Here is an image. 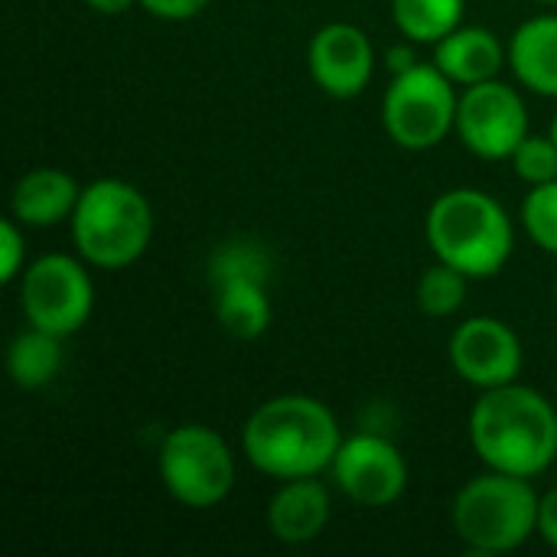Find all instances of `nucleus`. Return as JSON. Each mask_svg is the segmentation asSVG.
I'll use <instances>...</instances> for the list:
<instances>
[{
  "mask_svg": "<svg viewBox=\"0 0 557 557\" xmlns=\"http://www.w3.org/2000/svg\"><path fill=\"white\" fill-rule=\"evenodd\" d=\"M555 300H557V281H555Z\"/></svg>",
  "mask_w": 557,
  "mask_h": 557,
  "instance_id": "c756f323",
  "label": "nucleus"
},
{
  "mask_svg": "<svg viewBox=\"0 0 557 557\" xmlns=\"http://www.w3.org/2000/svg\"><path fill=\"white\" fill-rule=\"evenodd\" d=\"M539 539L557 548V486L539 499Z\"/></svg>",
  "mask_w": 557,
  "mask_h": 557,
  "instance_id": "393cba45",
  "label": "nucleus"
},
{
  "mask_svg": "<svg viewBox=\"0 0 557 557\" xmlns=\"http://www.w3.org/2000/svg\"><path fill=\"white\" fill-rule=\"evenodd\" d=\"M539 493L525 476L486 470L454 499V529L476 555H506L539 535Z\"/></svg>",
  "mask_w": 557,
  "mask_h": 557,
  "instance_id": "39448f33",
  "label": "nucleus"
},
{
  "mask_svg": "<svg viewBox=\"0 0 557 557\" xmlns=\"http://www.w3.org/2000/svg\"><path fill=\"white\" fill-rule=\"evenodd\" d=\"M555 470H557V463H555Z\"/></svg>",
  "mask_w": 557,
  "mask_h": 557,
  "instance_id": "7c9ffc66",
  "label": "nucleus"
},
{
  "mask_svg": "<svg viewBox=\"0 0 557 557\" xmlns=\"http://www.w3.org/2000/svg\"><path fill=\"white\" fill-rule=\"evenodd\" d=\"M59 369H62V336L39 326H26L23 333L13 336L7 349V372L16 388L23 392L46 388L59 375Z\"/></svg>",
  "mask_w": 557,
  "mask_h": 557,
  "instance_id": "a211bd4d",
  "label": "nucleus"
},
{
  "mask_svg": "<svg viewBox=\"0 0 557 557\" xmlns=\"http://www.w3.org/2000/svg\"><path fill=\"white\" fill-rule=\"evenodd\" d=\"M457 85L434 62H418L392 75L382 98V127L401 150H431L457 127Z\"/></svg>",
  "mask_w": 557,
  "mask_h": 557,
  "instance_id": "0eeeda50",
  "label": "nucleus"
},
{
  "mask_svg": "<svg viewBox=\"0 0 557 557\" xmlns=\"http://www.w3.org/2000/svg\"><path fill=\"white\" fill-rule=\"evenodd\" d=\"M166 493L186 509H215L235 490V457L225 437L206 424L173 428L157 454Z\"/></svg>",
  "mask_w": 557,
  "mask_h": 557,
  "instance_id": "423d86ee",
  "label": "nucleus"
},
{
  "mask_svg": "<svg viewBox=\"0 0 557 557\" xmlns=\"http://www.w3.org/2000/svg\"><path fill=\"white\" fill-rule=\"evenodd\" d=\"M467 0H392V20L411 42H441L463 20Z\"/></svg>",
  "mask_w": 557,
  "mask_h": 557,
  "instance_id": "6ab92c4d",
  "label": "nucleus"
},
{
  "mask_svg": "<svg viewBox=\"0 0 557 557\" xmlns=\"http://www.w3.org/2000/svg\"><path fill=\"white\" fill-rule=\"evenodd\" d=\"M75 251L85 264L121 271L134 264L153 242V209L127 180H95L82 189L69 219Z\"/></svg>",
  "mask_w": 557,
  "mask_h": 557,
  "instance_id": "20e7f679",
  "label": "nucleus"
},
{
  "mask_svg": "<svg viewBox=\"0 0 557 557\" xmlns=\"http://www.w3.org/2000/svg\"><path fill=\"white\" fill-rule=\"evenodd\" d=\"M454 134L480 160H509L529 137L525 98L499 78L470 85L460 91Z\"/></svg>",
  "mask_w": 557,
  "mask_h": 557,
  "instance_id": "9d476101",
  "label": "nucleus"
},
{
  "mask_svg": "<svg viewBox=\"0 0 557 557\" xmlns=\"http://www.w3.org/2000/svg\"><path fill=\"white\" fill-rule=\"evenodd\" d=\"M509 62V46L496 39L486 26H457L441 42H434V65L454 82V85H480L499 75V69Z\"/></svg>",
  "mask_w": 557,
  "mask_h": 557,
  "instance_id": "dca6fc26",
  "label": "nucleus"
},
{
  "mask_svg": "<svg viewBox=\"0 0 557 557\" xmlns=\"http://www.w3.org/2000/svg\"><path fill=\"white\" fill-rule=\"evenodd\" d=\"M23 264H26V238L20 232V222L3 219L0 222V284L20 281Z\"/></svg>",
  "mask_w": 557,
  "mask_h": 557,
  "instance_id": "5701e85b",
  "label": "nucleus"
},
{
  "mask_svg": "<svg viewBox=\"0 0 557 557\" xmlns=\"http://www.w3.org/2000/svg\"><path fill=\"white\" fill-rule=\"evenodd\" d=\"M522 362V339L509 323L496 317H470L450 336L454 372L480 392L519 382Z\"/></svg>",
  "mask_w": 557,
  "mask_h": 557,
  "instance_id": "f8f14e48",
  "label": "nucleus"
},
{
  "mask_svg": "<svg viewBox=\"0 0 557 557\" xmlns=\"http://www.w3.org/2000/svg\"><path fill=\"white\" fill-rule=\"evenodd\" d=\"M512 160V170L522 183L529 186H539V183H552L557 180V144L555 137H542V134H529L516 153L509 157Z\"/></svg>",
  "mask_w": 557,
  "mask_h": 557,
  "instance_id": "4be33fe9",
  "label": "nucleus"
},
{
  "mask_svg": "<svg viewBox=\"0 0 557 557\" xmlns=\"http://www.w3.org/2000/svg\"><path fill=\"white\" fill-rule=\"evenodd\" d=\"M95 13H101V16H121V13H127L137 0H85Z\"/></svg>",
  "mask_w": 557,
  "mask_h": 557,
  "instance_id": "bb28decb",
  "label": "nucleus"
},
{
  "mask_svg": "<svg viewBox=\"0 0 557 557\" xmlns=\"http://www.w3.org/2000/svg\"><path fill=\"white\" fill-rule=\"evenodd\" d=\"M20 310L29 326L55 336L78 333L95 310V287L82 258L42 255L20 274Z\"/></svg>",
  "mask_w": 557,
  "mask_h": 557,
  "instance_id": "1a4fd4ad",
  "label": "nucleus"
},
{
  "mask_svg": "<svg viewBox=\"0 0 557 557\" xmlns=\"http://www.w3.org/2000/svg\"><path fill=\"white\" fill-rule=\"evenodd\" d=\"M343 444L336 414L313 395H274L242 428V450L255 470L274 480L320 476Z\"/></svg>",
  "mask_w": 557,
  "mask_h": 557,
  "instance_id": "f257e3e1",
  "label": "nucleus"
},
{
  "mask_svg": "<svg viewBox=\"0 0 557 557\" xmlns=\"http://www.w3.org/2000/svg\"><path fill=\"white\" fill-rule=\"evenodd\" d=\"M509 69L522 88L557 98V13L532 16L512 33Z\"/></svg>",
  "mask_w": 557,
  "mask_h": 557,
  "instance_id": "f3484780",
  "label": "nucleus"
},
{
  "mask_svg": "<svg viewBox=\"0 0 557 557\" xmlns=\"http://www.w3.org/2000/svg\"><path fill=\"white\" fill-rule=\"evenodd\" d=\"M330 473L339 493L362 509L395 506L408 490V463L401 450L382 434L343 437Z\"/></svg>",
  "mask_w": 557,
  "mask_h": 557,
  "instance_id": "9b49d317",
  "label": "nucleus"
},
{
  "mask_svg": "<svg viewBox=\"0 0 557 557\" xmlns=\"http://www.w3.org/2000/svg\"><path fill=\"white\" fill-rule=\"evenodd\" d=\"M424 235L437 261L454 264L470 281L493 277L506 268L516 228L509 212L483 189H447L424 219Z\"/></svg>",
  "mask_w": 557,
  "mask_h": 557,
  "instance_id": "7ed1b4c3",
  "label": "nucleus"
},
{
  "mask_svg": "<svg viewBox=\"0 0 557 557\" xmlns=\"http://www.w3.org/2000/svg\"><path fill=\"white\" fill-rule=\"evenodd\" d=\"M522 225L542 251L557 255V180L539 183L525 193Z\"/></svg>",
  "mask_w": 557,
  "mask_h": 557,
  "instance_id": "412c9836",
  "label": "nucleus"
},
{
  "mask_svg": "<svg viewBox=\"0 0 557 557\" xmlns=\"http://www.w3.org/2000/svg\"><path fill=\"white\" fill-rule=\"evenodd\" d=\"M470 444L486 470L535 480L557 463L555 405L522 382L486 388L470 411Z\"/></svg>",
  "mask_w": 557,
  "mask_h": 557,
  "instance_id": "f03ea898",
  "label": "nucleus"
},
{
  "mask_svg": "<svg viewBox=\"0 0 557 557\" xmlns=\"http://www.w3.org/2000/svg\"><path fill=\"white\" fill-rule=\"evenodd\" d=\"M307 69L330 98H356L375 72L372 39L356 23H326L307 46Z\"/></svg>",
  "mask_w": 557,
  "mask_h": 557,
  "instance_id": "ddd939ff",
  "label": "nucleus"
},
{
  "mask_svg": "<svg viewBox=\"0 0 557 557\" xmlns=\"http://www.w3.org/2000/svg\"><path fill=\"white\" fill-rule=\"evenodd\" d=\"M418 62H421V59H418V52H414L411 39H408V42H395V46L385 52V69H388L392 75L408 72V69H414Z\"/></svg>",
  "mask_w": 557,
  "mask_h": 557,
  "instance_id": "a878e982",
  "label": "nucleus"
},
{
  "mask_svg": "<svg viewBox=\"0 0 557 557\" xmlns=\"http://www.w3.org/2000/svg\"><path fill=\"white\" fill-rule=\"evenodd\" d=\"M271 258L258 242H225L209 261L215 290V320L232 339H258L271 326L268 297Z\"/></svg>",
  "mask_w": 557,
  "mask_h": 557,
  "instance_id": "6e6552de",
  "label": "nucleus"
},
{
  "mask_svg": "<svg viewBox=\"0 0 557 557\" xmlns=\"http://www.w3.org/2000/svg\"><path fill=\"white\" fill-rule=\"evenodd\" d=\"M467 284H470V277L463 271H457L454 264H447V261L431 264L418 281V307H421V313L431 317V320L454 317L467 300Z\"/></svg>",
  "mask_w": 557,
  "mask_h": 557,
  "instance_id": "aec40b11",
  "label": "nucleus"
},
{
  "mask_svg": "<svg viewBox=\"0 0 557 557\" xmlns=\"http://www.w3.org/2000/svg\"><path fill=\"white\" fill-rule=\"evenodd\" d=\"M85 186L59 166H36L23 173L10 196V212L23 228H52L69 222Z\"/></svg>",
  "mask_w": 557,
  "mask_h": 557,
  "instance_id": "4468645a",
  "label": "nucleus"
},
{
  "mask_svg": "<svg viewBox=\"0 0 557 557\" xmlns=\"http://www.w3.org/2000/svg\"><path fill=\"white\" fill-rule=\"evenodd\" d=\"M150 16L157 20H170V23H180V20H193L199 16L212 0H137Z\"/></svg>",
  "mask_w": 557,
  "mask_h": 557,
  "instance_id": "b1692460",
  "label": "nucleus"
},
{
  "mask_svg": "<svg viewBox=\"0 0 557 557\" xmlns=\"http://www.w3.org/2000/svg\"><path fill=\"white\" fill-rule=\"evenodd\" d=\"M552 137H555V144H557V114H555V121H552Z\"/></svg>",
  "mask_w": 557,
  "mask_h": 557,
  "instance_id": "cd10ccee",
  "label": "nucleus"
},
{
  "mask_svg": "<svg viewBox=\"0 0 557 557\" xmlns=\"http://www.w3.org/2000/svg\"><path fill=\"white\" fill-rule=\"evenodd\" d=\"M535 3H557V0H535Z\"/></svg>",
  "mask_w": 557,
  "mask_h": 557,
  "instance_id": "c85d7f7f",
  "label": "nucleus"
},
{
  "mask_svg": "<svg viewBox=\"0 0 557 557\" xmlns=\"http://www.w3.org/2000/svg\"><path fill=\"white\" fill-rule=\"evenodd\" d=\"M330 509V493L317 476L284 480L268 503V529L284 545H307L323 535Z\"/></svg>",
  "mask_w": 557,
  "mask_h": 557,
  "instance_id": "2eb2a0df",
  "label": "nucleus"
}]
</instances>
